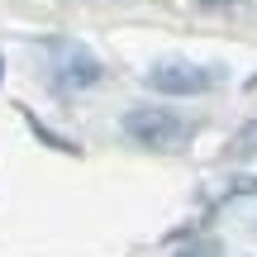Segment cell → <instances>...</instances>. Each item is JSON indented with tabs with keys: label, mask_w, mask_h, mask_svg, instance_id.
Returning <instances> with one entry per match:
<instances>
[{
	"label": "cell",
	"mask_w": 257,
	"mask_h": 257,
	"mask_svg": "<svg viewBox=\"0 0 257 257\" xmlns=\"http://www.w3.org/2000/svg\"><path fill=\"white\" fill-rule=\"evenodd\" d=\"M252 233H257V219H252Z\"/></svg>",
	"instance_id": "8"
},
{
	"label": "cell",
	"mask_w": 257,
	"mask_h": 257,
	"mask_svg": "<svg viewBox=\"0 0 257 257\" xmlns=\"http://www.w3.org/2000/svg\"><path fill=\"white\" fill-rule=\"evenodd\" d=\"M252 157H257V114L224 143V162H252Z\"/></svg>",
	"instance_id": "4"
},
{
	"label": "cell",
	"mask_w": 257,
	"mask_h": 257,
	"mask_svg": "<svg viewBox=\"0 0 257 257\" xmlns=\"http://www.w3.org/2000/svg\"><path fill=\"white\" fill-rule=\"evenodd\" d=\"M172 257H224V243L210 238V233H200V238H186Z\"/></svg>",
	"instance_id": "5"
},
{
	"label": "cell",
	"mask_w": 257,
	"mask_h": 257,
	"mask_svg": "<svg viewBox=\"0 0 257 257\" xmlns=\"http://www.w3.org/2000/svg\"><path fill=\"white\" fill-rule=\"evenodd\" d=\"M0 81H5V57H0Z\"/></svg>",
	"instance_id": "6"
},
{
	"label": "cell",
	"mask_w": 257,
	"mask_h": 257,
	"mask_svg": "<svg viewBox=\"0 0 257 257\" xmlns=\"http://www.w3.org/2000/svg\"><path fill=\"white\" fill-rule=\"evenodd\" d=\"M224 67L219 62H191V57H162V62H153L143 72V86L157 95H172V100H181V95H210L224 86Z\"/></svg>",
	"instance_id": "2"
},
{
	"label": "cell",
	"mask_w": 257,
	"mask_h": 257,
	"mask_svg": "<svg viewBox=\"0 0 257 257\" xmlns=\"http://www.w3.org/2000/svg\"><path fill=\"white\" fill-rule=\"evenodd\" d=\"M43 57H48V76H53V86L57 91H91V86H100V76H105V67H100V57L91 53L86 43H72V38H48L43 43Z\"/></svg>",
	"instance_id": "3"
},
{
	"label": "cell",
	"mask_w": 257,
	"mask_h": 257,
	"mask_svg": "<svg viewBox=\"0 0 257 257\" xmlns=\"http://www.w3.org/2000/svg\"><path fill=\"white\" fill-rule=\"evenodd\" d=\"M124 134L148 153H181L195 143L200 119H186L181 110H167V105H134L124 110Z\"/></svg>",
	"instance_id": "1"
},
{
	"label": "cell",
	"mask_w": 257,
	"mask_h": 257,
	"mask_svg": "<svg viewBox=\"0 0 257 257\" xmlns=\"http://www.w3.org/2000/svg\"><path fill=\"white\" fill-rule=\"evenodd\" d=\"M205 5H224V0H205Z\"/></svg>",
	"instance_id": "7"
}]
</instances>
